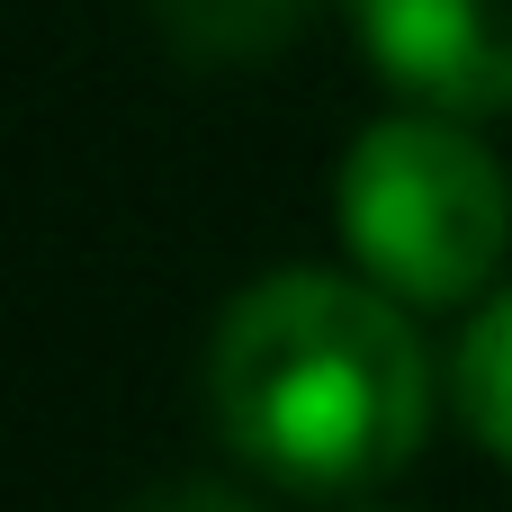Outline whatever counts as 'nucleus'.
Instances as JSON below:
<instances>
[{"mask_svg":"<svg viewBox=\"0 0 512 512\" xmlns=\"http://www.w3.org/2000/svg\"><path fill=\"white\" fill-rule=\"evenodd\" d=\"M360 54L423 108H512V0H351Z\"/></svg>","mask_w":512,"mask_h":512,"instance_id":"7ed1b4c3","label":"nucleus"},{"mask_svg":"<svg viewBox=\"0 0 512 512\" xmlns=\"http://www.w3.org/2000/svg\"><path fill=\"white\" fill-rule=\"evenodd\" d=\"M450 387H459L468 432L512 468V288L495 297V306H477V324L459 333V369H450Z\"/></svg>","mask_w":512,"mask_h":512,"instance_id":"39448f33","label":"nucleus"},{"mask_svg":"<svg viewBox=\"0 0 512 512\" xmlns=\"http://www.w3.org/2000/svg\"><path fill=\"white\" fill-rule=\"evenodd\" d=\"M135 512H252L234 486H207V477H189V486H153Z\"/></svg>","mask_w":512,"mask_h":512,"instance_id":"423d86ee","label":"nucleus"},{"mask_svg":"<svg viewBox=\"0 0 512 512\" xmlns=\"http://www.w3.org/2000/svg\"><path fill=\"white\" fill-rule=\"evenodd\" d=\"M324 9H351V0H153V36L189 72H252L288 54Z\"/></svg>","mask_w":512,"mask_h":512,"instance_id":"20e7f679","label":"nucleus"},{"mask_svg":"<svg viewBox=\"0 0 512 512\" xmlns=\"http://www.w3.org/2000/svg\"><path fill=\"white\" fill-rule=\"evenodd\" d=\"M333 225L405 306H459L477 297L512 252V171L459 108H396L351 135L333 171Z\"/></svg>","mask_w":512,"mask_h":512,"instance_id":"f03ea898","label":"nucleus"},{"mask_svg":"<svg viewBox=\"0 0 512 512\" xmlns=\"http://www.w3.org/2000/svg\"><path fill=\"white\" fill-rule=\"evenodd\" d=\"M207 396L225 441L306 495L378 486L432 432V360L405 297L342 270L252 279L216 324Z\"/></svg>","mask_w":512,"mask_h":512,"instance_id":"f257e3e1","label":"nucleus"}]
</instances>
